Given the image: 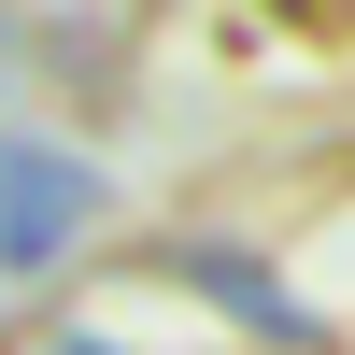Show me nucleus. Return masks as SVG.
Masks as SVG:
<instances>
[{"instance_id":"f257e3e1","label":"nucleus","mask_w":355,"mask_h":355,"mask_svg":"<svg viewBox=\"0 0 355 355\" xmlns=\"http://www.w3.org/2000/svg\"><path fill=\"white\" fill-rule=\"evenodd\" d=\"M85 214H100V171L71 142H0V270H57Z\"/></svg>"},{"instance_id":"f03ea898","label":"nucleus","mask_w":355,"mask_h":355,"mask_svg":"<svg viewBox=\"0 0 355 355\" xmlns=\"http://www.w3.org/2000/svg\"><path fill=\"white\" fill-rule=\"evenodd\" d=\"M71 355H100V341H71Z\"/></svg>"}]
</instances>
